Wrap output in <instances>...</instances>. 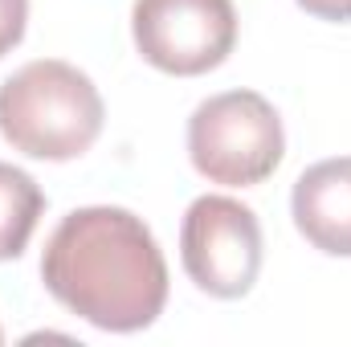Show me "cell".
Returning <instances> with one entry per match:
<instances>
[{"label":"cell","mask_w":351,"mask_h":347,"mask_svg":"<svg viewBox=\"0 0 351 347\" xmlns=\"http://www.w3.org/2000/svg\"><path fill=\"white\" fill-rule=\"evenodd\" d=\"M45 290L98 331L152 327L168 302V261L131 208L90 204L58 221L41 254Z\"/></svg>","instance_id":"1"},{"label":"cell","mask_w":351,"mask_h":347,"mask_svg":"<svg viewBox=\"0 0 351 347\" xmlns=\"http://www.w3.org/2000/svg\"><path fill=\"white\" fill-rule=\"evenodd\" d=\"M102 94L70 62L37 58L0 82V135L29 160L66 164L102 135Z\"/></svg>","instance_id":"2"},{"label":"cell","mask_w":351,"mask_h":347,"mask_svg":"<svg viewBox=\"0 0 351 347\" xmlns=\"http://www.w3.org/2000/svg\"><path fill=\"white\" fill-rule=\"evenodd\" d=\"M282 156V119L258 90L213 94L188 119V160L208 184L254 188L278 172Z\"/></svg>","instance_id":"3"},{"label":"cell","mask_w":351,"mask_h":347,"mask_svg":"<svg viewBox=\"0 0 351 347\" xmlns=\"http://www.w3.org/2000/svg\"><path fill=\"white\" fill-rule=\"evenodd\" d=\"M184 274L208 298H245L262 274V225L233 196H196L180 225Z\"/></svg>","instance_id":"4"},{"label":"cell","mask_w":351,"mask_h":347,"mask_svg":"<svg viewBox=\"0 0 351 347\" xmlns=\"http://www.w3.org/2000/svg\"><path fill=\"white\" fill-rule=\"evenodd\" d=\"M131 37L147 66L196 78L229 62L237 45L233 0H135Z\"/></svg>","instance_id":"5"},{"label":"cell","mask_w":351,"mask_h":347,"mask_svg":"<svg viewBox=\"0 0 351 347\" xmlns=\"http://www.w3.org/2000/svg\"><path fill=\"white\" fill-rule=\"evenodd\" d=\"M290 213L319 254L351 258V156L311 164L294 180Z\"/></svg>","instance_id":"6"},{"label":"cell","mask_w":351,"mask_h":347,"mask_svg":"<svg viewBox=\"0 0 351 347\" xmlns=\"http://www.w3.org/2000/svg\"><path fill=\"white\" fill-rule=\"evenodd\" d=\"M45 213V192L25 168H12L0 160V261L25 254L37 221Z\"/></svg>","instance_id":"7"},{"label":"cell","mask_w":351,"mask_h":347,"mask_svg":"<svg viewBox=\"0 0 351 347\" xmlns=\"http://www.w3.org/2000/svg\"><path fill=\"white\" fill-rule=\"evenodd\" d=\"M29 25V0H0V58L12 53Z\"/></svg>","instance_id":"8"},{"label":"cell","mask_w":351,"mask_h":347,"mask_svg":"<svg viewBox=\"0 0 351 347\" xmlns=\"http://www.w3.org/2000/svg\"><path fill=\"white\" fill-rule=\"evenodd\" d=\"M302 12H311L315 21H331V25H351V0H298Z\"/></svg>","instance_id":"9"},{"label":"cell","mask_w":351,"mask_h":347,"mask_svg":"<svg viewBox=\"0 0 351 347\" xmlns=\"http://www.w3.org/2000/svg\"><path fill=\"white\" fill-rule=\"evenodd\" d=\"M0 344H4V331H0Z\"/></svg>","instance_id":"10"}]
</instances>
